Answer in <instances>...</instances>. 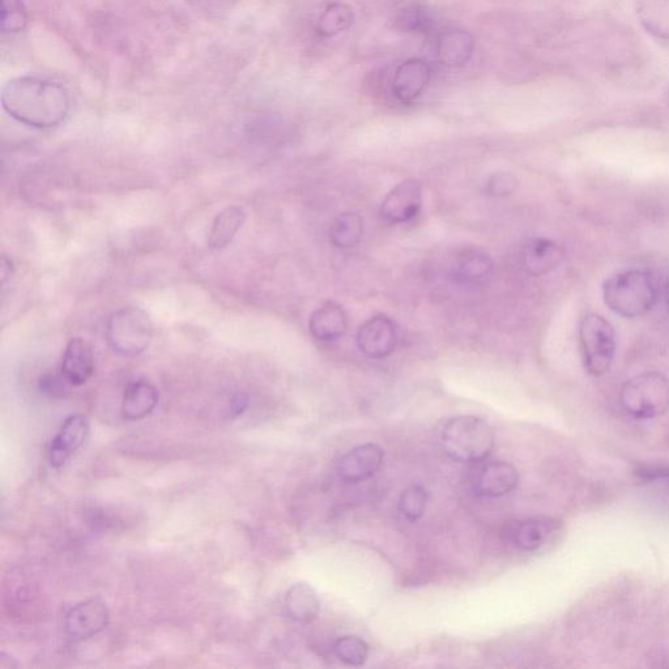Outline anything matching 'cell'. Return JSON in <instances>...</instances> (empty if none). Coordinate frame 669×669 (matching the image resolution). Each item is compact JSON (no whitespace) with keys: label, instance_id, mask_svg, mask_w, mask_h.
Masks as SVG:
<instances>
[{"label":"cell","instance_id":"1","mask_svg":"<svg viewBox=\"0 0 669 669\" xmlns=\"http://www.w3.org/2000/svg\"><path fill=\"white\" fill-rule=\"evenodd\" d=\"M2 104L17 122L40 130L61 125L70 110L65 88L32 76H21L4 85Z\"/></svg>","mask_w":669,"mask_h":669},{"label":"cell","instance_id":"2","mask_svg":"<svg viewBox=\"0 0 669 669\" xmlns=\"http://www.w3.org/2000/svg\"><path fill=\"white\" fill-rule=\"evenodd\" d=\"M603 296L613 313L632 319L642 317L654 308L658 301V287L649 272L622 271L604 281Z\"/></svg>","mask_w":669,"mask_h":669},{"label":"cell","instance_id":"3","mask_svg":"<svg viewBox=\"0 0 669 669\" xmlns=\"http://www.w3.org/2000/svg\"><path fill=\"white\" fill-rule=\"evenodd\" d=\"M441 443L443 451L455 462L477 463L492 453L494 433L479 417L458 416L443 426Z\"/></svg>","mask_w":669,"mask_h":669},{"label":"cell","instance_id":"4","mask_svg":"<svg viewBox=\"0 0 669 669\" xmlns=\"http://www.w3.org/2000/svg\"><path fill=\"white\" fill-rule=\"evenodd\" d=\"M620 400L634 419H656L669 409V379L659 372L638 374L624 383Z\"/></svg>","mask_w":669,"mask_h":669},{"label":"cell","instance_id":"5","mask_svg":"<svg viewBox=\"0 0 669 669\" xmlns=\"http://www.w3.org/2000/svg\"><path fill=\"white\" fill-rule=\"evenodd\" d=\"M583 366L592 377L611 369L616 355L615 328L599 314H588L579 327Z\"/></svg>","mask_w":669,"mask_h":669},{"label":"cell","instance_id":"6","mask_svg":"<svg viewBox=\"0 0 669 669\" xmlns=\"http://www.w3.org/2000/svg\"><path fill=\"white\" fill-rule=\"evenodd\" d=\"M152 338L153 323L142 309H119L106 326V339L113 351L121 356H139L146 351Z\"/></svg>","mask_w":669,"mask_h":669},{"label":"cell","instance_id":"7","mask_svg":"<svg viewBox=\"0 0 669 669\" xmlns=\"http://www.w3.org/2000/svg\"><path fill=\"white\" fill-rule=\"evenodd\" d=\"M110 613L100 598H91L76 604L67 612L65 630L72 641H87L108 628Z\"/></svg>","mask_w":669,"mask_h":669},{"label":"cell","instance_id":"8","mask_svg":"<svg viewBox=\"0 0 669 669\" xmlns=\"http://www.w3.org/2000/svg\"><path fill=\"white\" fill-rule=\"evenodd\" d=\"M398 344V328L385 314L374 315L359 328L357 345L360 351L372 359H385L395 351Z\"/></svg>","mask_w":669,"mask_h":669},{"label":"cell","instance_id":"9","mask_svg":"<svg viewBox=\"0 0 669 669\" xmlns=\"http://www.w3.org/2000/svg\"><path fill=\"white\" fill-rule=\"evenodd\" d=\"M423 204V189L419 181L406 180L387 194L381 206V216L390 224H404L415 219Z\"/></svg>","mask_w":669,"mask_h":669},{"label":"cell","instance_id":"10","mask_svg":"<svg viewBox=\"0 0 669 669\" xmlns=\"http://www.w3.org/2000/svg\"><path fill=\"white\" fill-rule=\"evenodd\" d=\"M89 433H91V424L87 416L80 415V413L68 416L57 436L50 443V466L54 468L65 466L67 460L87 441Z\"/></svg>","mask_w":669,"mask_h":669},{"label":"cell","instance_id":"11","mask_svg":"<svg viewBox=\"0 0 669 669\" xmlns=\"http://www.w3.org/2000/svg\"><path fill=\"white\" fill-rule=\"evenodd\" d=\"M385 453L376 443H365L340 458L339 476L347 483H360L377 474L382 467Z\"/></svg>","mask_w":669,"mask_h":669},{"label":"cell","instance_id":"12","mask_svg":"<svg viewBox=\"0 0 669 669\" xmlns=\"http://www.w3.org/2000/svg\"><path fill=\"white\" fill-rule=\"evenodd\" d=\"M95 372V355L91 344L83 338H72L63 355L61 374L68 385H85Z\"/></svg>","mask_w":669,"mask_h":669},{"label":"cell","instance_id":"13","mask_svg":"<svg viewBox=\"0 0 669 669\" xmlns=\"http://www.w3.org/2000/svg\"><path fill=\"white\" fill-rule=\"evenodd\" d=\"M564 258V247L547 238H536L524 246L522 264L527 274L541 276L556 270Z\"/></svg>","mask_w":669,"mask_h":669},{"label":"cell","instance_id":"14","mask_svg":"<svg viewBox=\"0 0 669 669\" xmlns=\"http://www.w3.org/2000/svg\"><path fill=\"white\" fill-rule=\"evenodd\" d=\"M348 328V315L336 302H326L309 319V331L318 342H335Z\"/></svg>","mask_w":669,"mask_h":669},{"label":"cell","instance_id":"15","mask_svg":"<svg viewBox=\"0 0 669 669\" xmlns=\"http://www.w3.org/2000/svg\"><path fill=\"white\" fill-rule=\"evenodd\" d=\"M159 404V391L151 382L135 381L127 386L123 394L121 415L127 421L146 419Z\"/></svg>","mask_w":669,"mask_h":669},{"label":"cell","instance_id":"16","mask_svg":"<svg viewBox=\"0 0 669 669\" xmlns=\"http://www.w3.org/2000/svg\"><path fill=\"white\" fill-rule=\"evenodd\" d=\"M519 474L505 462L489 463L476 480V490L484 497H504L518 487Z\"/></svg>","mask_w":669,"mask_h":669},{"label":"cell","instance_id":"17","mask_svg":"<svg viewBox=\"0 0 669 669\" xmlns=\"http://www.w3.org/2000/svg\"><path fill=\"white\" fill-rule=\"evenodd\" d=\"M430 80V67L423 59H411L403 63L396 71L394 83L395 96L403 102H412L421 95Z\"/></svg>","mask_w":669,"mask_h":669},{"label":"cell","instance_id":"18","mask_svg":"<svg viewBox=\"0 0 669 669\" xmlns=\"http://www.w3.org/2000/svg\"><path fill=\"white\" fill-rule=\"evenodd\" d=\"M246 220V212L240 206H230L217 215L208 234V249L220 251L232 244L238 230Z\"/></svg>","mask_w":669,"mask_h":669},{"label":"cell","instance_id":"19","mask_svg":"<svg viewBox=\"0 0 669 669\" xmlns=\"http://www.w3.org/2000/svg\"><path fill=\"white\" fill-rule=\"evenodd\" d=\"M285 609L294 621L309 624L317 619L321 611V602L317 592L308 583H297L289 588L285 596Z\"/></svg>","mask_w":669,"mask_h":669},{"label":"cell","instance_id":"20","mask_svg":"<svg viewBox=\"0 0 669 669\" xmlns=\"http://www.w3.org/2000/svg\"><path fill=\"white\" fill-rule=\"evenodd\" d=\"M637 14L647 31L669 40V0H638Z\"/></svg>","mask_w":669,"mask_h":669},{"label":"cell","instance_id":"21","mask_svg":"<svg viewBox=\"0 0 669 669\" xmlns=\"http://www.w3.org/2000/svg\"><path fill=\"white\" fill-rule=\"evenodd\" d=\"M552 527L553 523L549 519H527V521L519 523L514 528L511 538H513L517 548L523 552L538 551L539 548L543 547L549 534H551Z\"/></svg>","mask_w":669,"mask_h":669},{"label":"cell","instance_id":"22","mask_svg":"<svg viewBox=\"0 0 669 669\" xmlns=\"http://www.w3.org/2000/svg\"><path fill=\"white\" fill-rule=\"evenodd\" d=\"M472 51H474V41L466 32L453 31L443 34L438 45V54L447 66L464 65L471 58Z\"/></svg>","mask_w":669,"mask_h":669},{"label":"cell","instance_id":"23","mask_svg":"<svg viewBox=\"0 0 669 669\" xmlns=\"http://www.w3.org/2000/svg\"><path fill=\"white\" fill-rule=\"evenodd\" d=\"M364 233V220L355 212H345L334 220L330 228V240L340 249H351L359 245Z\"/></svg>","mask_w":669,"mask_h":669},{"label":"cell","instance_id":"24","mask_svg":"<svg viewBox=\"0 0 669 669\" xmlns=\"http://www.w3.org/2000/svg\"><path fill=\"white\" fill-rule=\"evenodd\" d=\"M492 268L493 262L489 255L472 247L459 255L455 263V275L464 281H479L487 278Z\"/></svg>","mask_w":669,"mask_h":669},{"label":"cell","instance_id":"25","mask_svg":"<svg viewBox=\"0 0 669 669\" xmlns=\"http://www.w3.org/2000/svg\"><path fill=\"white\" fill-rule=\"evenodd\" d=\"M334 653L348 666L359 667L369 658V646L364 639L347 636L335 642Z\"/></svg>","mask_w":669,"mask_h":669},{"label":"cell","instance_id":"26","mask_svg":"<svg viewBox=\"0 0 669 669\" xmlns=\"http://www.w3.org/2000/svg\"><path fill=\"white\" fill-rule=\"evenodd\" d=\"M352 20L351 8L344 4H332L319 19L318 31L323 36H335L351 27Z\"/></svg>","mask_w":669,"mask_h":669},{"label":"cell","instance_id":"27","mask_svg":"<svg viewBox=\"0 0 669 669\" xmlns=\"http://www.w3.org/2000/svg\"><path fill=\"white\" fill-rule=\"evenodd\" d=\"M428 494L420 485H411L399 498V511L407 521L415 523L424 515Z\"/></svg>","mask_w":669,"mask_h":669},{"label":"cell","instance_id":"28","mask_svg":"<svg viewBox=\"0 0 669 669\" xmlns=\"http://www.w3.org/2000/svg\"><path fill=\"white\" fill-rule=\"evenodd\" d=\"M28 12L23 0H2L3 33H19L27 27Z\"/></svg>","mask_w":669,"mask_h":669},{"label":"cell","instance_id":"29","mask_svg":"<svg viewBox=\"0 0 669 669\" xmlns=\"http://www.w3.org/2000/svg\"><path fill=\"white\" fill-rule=\"evenodd\" d=\"M518 180L511 173L500 172L490 176L485 191L493 198H505L517 190Z\"/></svg>","mask_w":669,"mask_h":669},{"label":"cell","instance_id":"30","mask_svg":"<svg viewBox=\"0 0 669 669\" xmlns=\"http://www.w3.org/2000/svg\"><path fill=\"white\" fill-rule=\"evenodd\" d=\"M66 386L70 385H68L62 374L55 376V374L48 373L44 374L40 379V389L46 392V394L54 396L62 394V392L66 390Z\"/></svg>","mask_w":669,"mask_h":669},{"label":"cell","instance_id":"31","mask_svg":"<svg viewBox=\"0 0 669 669\" xmlns=\"http://www.w3.org/2000/svg\"><path fill=\"white\" fill-rule=\"evenodd\" d=\"M247 406H249V398L245 394H237L232 399V404H230V412H232L233 417L241 416L246 411Z\"/></svg>","mask_w":669,"mask_h":669},{"label":"cell","instance_id":"32","mask_svg":"<svg viewBox=\"0 0 669 669\" xmlns=\"http://www.w3.org/2000/svg\"><path fill=\"white\" fill-rule=\"evenodd\" d=\"M12 272V262L8 261L6 257L2 259V283L6 284L8 278H10Z\"/></svg>","mask_w":669,"mask_h":669},{"label":"cell","instance_id":"33","mask_svg":"<svg viewBox=\"0 0 669 669\" xmlns=\"http://www.w3.org/2000/svg\"><path fill=\"white\" fill-rule=\"evenodd\" d=\"M664 296H666L667 305L669 306V281L664 289Z\"/></svg>","mask_w":669,"mask_h":669},{"label":"cell","instance_id":"34","mask_svg":"<svg viewBox=\"0 0 669 669\" xmlns=\"http://www.w3.org/2000/svg\"><path fill=\"white\" fill-rule=\"evenodd\" d=\"M667 480L669 481V477H668V479H667Z\"/></svg>","mask_w":669,"mask_h":669}]
</instances>
